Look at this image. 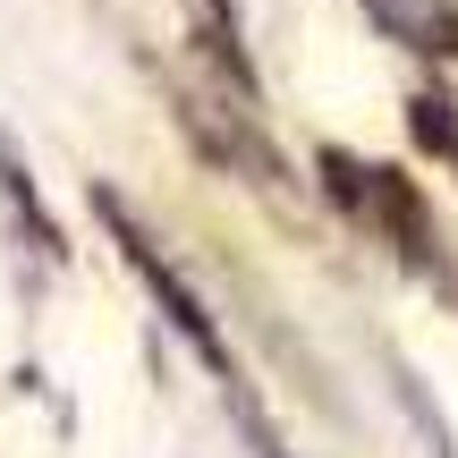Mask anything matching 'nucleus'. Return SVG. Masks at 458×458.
Instances as JSON below:
<instances>
[{
  "label": "nucleus",
  "instance_id": "nucleus-1",
  "mask_svg": "<svg viewBox=\"0 0 458 458\" xmlns=\"http://www.w3.org/2000/svg\"><path fill=\"white\" fill-rule=\"evenodd\" d=\"M365 17H374L391 43H408V51H458L450 0H365Z\"/></svg>",
  "mask_w": 458,
  "mask_h": 458
},
{
  "label": "nucleus",
  "instance_id": "nucleus-2",
  "mask_svg": "<svg viewBox=\"0 0 458 458\" xmlns=\"http://www.w3.org/2000/svg\"><path fill=\"white\" fill-rule=\"evenodd\" d=\"M0 187H9V196H34V187H26V162H17L9 145H0Z\"/></svg>",
  "mask_w": 458,
  "mask_h": 458
}]
</instances>
